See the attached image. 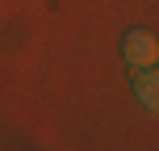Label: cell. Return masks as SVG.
<instances>
[{"mask_svg": "<svg viewBox=\"0 0 159 151\" xmlns=\"http://www.w3.org/2000/svg\"><path fill=\"white\" fill-rule=\"evenodd\" d=\"M126 63L130 67H151L155 63V38L147 30H134V34H126Z\"/></svg>", "mask_w": 159, "mask_h": 151, "instance_id": "obj_1", "label": "cell"}, {"mask_svg": "<svg viewBox=\"0 0 159 151\" xmlns=\"http://www.w3.org/2000/svg\"><path fill=\"white\" fill-rule=\"evenodd\" d=\"M134 88H138V97H143V105H155V72H138Z\"/></svg>", "mask_w": 159, "mask_h": 151, "instance_id": "obj_2", "label": "cell"}]
</instances>
